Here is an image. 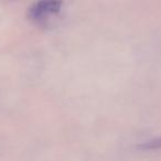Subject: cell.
Returning <instances> with one entry per match:
<instances>
[{
	"label": "cell",
	"instance_id": "6da1fadb",
	"mask_svg": "<svg viewBox=\"0 0 161 161\" xmlns=\"http://www.w3.org/2000/svg\"><path fill=\"white\" fill-rule=\"evenodd\" d=\"M62 6V0H38L31 6L28 16L34 23L43 25L52 17L56 16L60 12Z\"/></svg>",
	"mask_w": 161,
	"mask_h": 161
},
{
	"label": "cell",
	"instance_id": "7a4b0ae2",
	"mask_svg": "<svg viewBox=\"0 0 161 161\" xmlns=\"http://www.w3.org/2000/svg\"><path fill=\"white\" fill-rule=\"evenodd\" d=\"M139 148L142 150H159L161 149V137L159 138H154L152 140H149V141H146L143 142L142 145L139 146Z\"/></svg>",
	"mask_w": 161,
	"mask_h": 161
}]
</instances>
